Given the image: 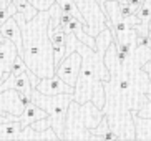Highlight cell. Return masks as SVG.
<instances>
[{
	"mask_svg": "<svg viewBox=\"0 0 151 141\" xmlns=\"http://www.w3.org/2000/svg\"><path fill=\"white\" fill-rule=\"evenodd\" d=\"M103 60L110 71V80L103 81V115L120 140H136L133 113L151 118V80L143 70V65L151 60V48L136 45L133 53L124 57L118 52L115 42H111Z\"/></svg>",
	"mask_w": 151,
	"mask_h": 141,
	"instance_id": "1",
	"label": "cell"
},
{
	"mask_svg": "<svg viewBox=\"0 0 151 141\" xmlns=\"http://www.w3.org/2000/svg\"><path fill=\"white\" fill-rule=\"evenodd\" d=\"M113 42V33L110 28H105L95 37V48H90L86 43L76 38L75 50L81 57V66L73 86V100L78 103L93 101L98 108L105 105V88L103 81L110 80V71L105 65V52Z\"/></svg>",
	"mask_w": 151,
	"mask_h": 141,
	"instance_id": "2",
	"label": "cell"
},
{
	"mask_svg": "<svg viewBox=\"0 0 151 141\" xmlns=\"http://www.w3.org/2000/svg\"><path fill=\"white\" fill-rule=\"evenodd\" d=\"M14 18L22 30V58L25 65L38 78L55 75L53 47L48 37V10L38 12L32 20H25L22 13L15 12Z\"/></svg>",
	"mask_w": 151,
	"mask_h": 141,
	"instance_id": "3",
	"label": "cell"
},
{
	"mask_svg": "<svg viewBox=\"0 0 151 141\" xmlns=\"http://www.w3.org/2000/svg\"><path fill=\"white\" fill-rule=\"evenodd\" d=\"M101 108H98L93 101L78 103L75 100L70 101L67 116H65V133L63 140H90L98 141L91 135V129L96 128L103 118Z\"/></svg>",
	"mask_w": 151,
	"mask_h": 141,
	"instance_id": "4",
	"label": "cell"
},
{
	"mask_svg": "<svg viewBox=\"0 0 151 141\" xmlns=\"http://www.w3.org/2000/svg\"><path fill=\"white\" fill-rule=\"evenodd\" d=\"M73 100L71 93H60V95H43L37 88L32 90V101L38 105L42 110L47 111V118L50 126L57 133L58 140H63L65 133V116H67L70 101Z\"/></svg>",
	"mask_w": 151,
	"mask_h": 141,
	"instance_id": "5",
	"label": "cell"
},
{
	"mask_svg": "<svg viewBox=\"0 0 151 141\" xmlns=\"http://www.w3.org/2000/svg\"><path fill=\"white\" fill-rule=\"evenodd\" d=\"M76 9L80 10L81 17L85 18V30L91 37H96L101 30L106 28L108 18L105 10L98 0H73Z\"/></svg>",
	"mask_w": 151,
	"mask_h": 141,
	"instance_id": "6",
	"label": "cell"
},
{
	"mask_svg": "<svg viewBox=\"0 0 151 141\" xmlns=\"http://www.w3.org/2000/svg\"><path fill=\"white\" fill-rule=\"evenodd\" d=\"M80 66H81V57H80V53L75 50V52L68 53L60 63L55 65V75L58 78H62L70 86H75Z\"/></svg>",
	"mask_w": 151,
	"mask_h": 141,
	"instance_id": "7",
	"label": "cell"
},
{
	"mask_svg": "<svg viewBox=\"0 0 151 141\" xmlns=\"http://www.w3.org/2000/svg\"><path fill=\"white\" fill-rule=\"evenodd\" d=\"M23 105L20 93L14 88H7L4 91H0V113H7V115H14V116H20L22 115Z\"/></svg>",
	"mask_w": 151,
	"mask_h": 141,
	"instance_id": "8",
	"label": "cell"
},
{
	"mask_svg": "<svg viewBox=\"0 0 151 141\" xmlns=\"http://www.w3.org/2000/svg\"><path fill=\"white\" fill-rule=\"evenodd\" d=\"M18 50L10 40L4 38L0 42V83L10 75V66L17 58Z\"/></svg>",
	"mask_w": 151,
	"mask_h": 141,
	"instance_id": "9",
	"label": "cell"
},
{
	"mask_svg": "<svg viewBox=\"0 0 151 141\" xmlns=\"http://www.w3.org/2000/svg\"><path fill=\"white\" fill-rule=\"evenodd\" d=\"M35 88L40 93H43V95H60V93H71V95H73V86L65 83V81H63L62 78H58L57 75L40 78V81L37 83Z\"/></svg>",
	"mask_w": 151,
	"mask_h": 141,
	"instance_id": "10",
	"label": "cell"
},
{
	"mask_svg": "<svg viewBox=\"0 0 151 141\" xmlns=\"http://www.w3.org/2000/svg\"><path fill=\"white\" fill-rule=\"evenodd\" d=\"M0 33L4 35V38L10 40L17 47L18 55L22 57V30H20V25L14 17H9L4 23H0Z\"/></svg>",
	"mask_w": 151,
	"mask_h": 141,
	"instance_id": "11",
	"label": "cell"
},
{
	"mask_svg": "<svg viewBox=\"0 0 151 141\" xmlns=\"http://www.w3.org/2000/svg\"><path fill=\"white\" fill-rule=\"evenodd\" d=\"M63 28H65V32H68V33H73L76 38L80 40V42H83V43L88 45L90 48H95V37L88 35L86 30H85L83 23H81L80 20H76L75 17H71Z\"/></svg>",
	"mask_w": 151,
	"mask_h": 141,
	"instance_id": "12",
	"label": "cell"
},
{
	"mask_svg": "<svg viewBox=\"0 0 151 141\" xmlns=\"http://www.w3.org/2000/svg\"><path fill=\"white\" fill-rule=\"evenodd\" d=\"M28 140H35V141H42V140H58L57 133L53 131V128H47V129H42V131H37L27 124L23 126L20 135H18V140L17 141H28Z\"/></svg>",
	"mask_w": 151,
	"mask_h": 141,
	"instance_id": "13",
	"label": "cell"
},
{
	"mask_svg": "<svg viewBox=\"0 0 151 141\" xmlns=\"http://www.w3.org/2000/svg\"><path fill=\"white\" fill-rule=\"evenodd\" d=\"M47 115V111L42 110L38 105H35L33 101H30L28 105H25V108H23L22 115L18 116V121L22 123V126H27V124L33 123V121H37V119L40 118H45Z\"/></svg>",
	"mask_w": 151,
	"mask_h": 141,
	"instance_id": "14",
	"label": "cell"
},
{
	"mask_svg": "<svg viewBox=\"0 0 151 141\" xmlns=\"http://www.w3.org/2000/svg\"><path fill=\"white\" fill-rule=\"evenodd\" d=\"M91 135H93V136H96L98 141H118V140H120L118 133L111 129V126H110V123H108L106 116H103L101 121L98 123L96 128L91 129Z\"/></svg>",
	"mask_w": 151,
	"mask_h": 141,
	"instance_id": "15",
	"label": "cell"
},
{
	"mask_svg": "<svg viewBox=\"0 0 151 141\" xmlns=\"http://www.w3.org/2000/svg\"><path fill=\"white\" fill-rule=\"evenodd\" d=\"M133 123L136 140H151V118H141L133 113Z\"/></svg>",
	"mask_w": 151,
	"mask_h": 141,
	"instance_id": "16",
	"label": "cell"
},
{
	"mask_svg": "<svg viewBox=\"0 0 151 141\" xmlns=\"http://www.w3.org/2000/svg\"><path fill=\"white\" fill-rule=\"evenodd\" d=\"M20 121H4L0 123V140H18V135L22 131Z\"/></svg>",
	"mask_w": 151,
	"mask_h": 141,
	"instance_id": "17",
	"label": "cell"
},
{
	"mask_svg": "<svg viewBox=\"0 0 151 141\" xmlns=\"http://www.w3.org/2000/svg\"><path fill=\"white\" fill-rule=\"evenodd\" d=\"M10 2L15 5L17 12L23 15V18H25V20H32V18L38 13V10H37L35 7L28 2V0H10Z\"/></svg>",
	"mask_w": 151,
	"mask_h": 141,
	"instance_id": "18",
	"label": "cell"
},
{
	"mask_svg": "<svg viewBox=\"0 0 151 141\" xmlns=\"http://www.w3.org/2000/svg\"><path fill=\"white\" fill-rule=\"evenodd\" d=\"M136 17L141 23H150L151 22V4L148 0H143V4L138 7Z\"/></svg>",
	"mask_w": 151,
	"mask_h": 141,
	"instance_id": "19",
	"label": "cell"
},
{
	"mask_svg": "<svg viewBox=\"0 0 151 141\" xmlns=\"http://www.w3.org/2000/svg\"><path fill=\"white\" fill-rule=\"evenodd\" d=\"M28 2H30L38 12H47V10H48L57 0H28Z\"/></svg>",
	"mask_w": 151,
	"mask_h": 141,
	"instance_id": "20",
	"label": "cell"
},
{
	"mask_svg": "<svg viewBox=\"0 0 151 141\" xmlns=\"http://www.w3.org/2000/svg\"><path fill=\"white\" fill-rule=\"evenodd\" d=\"M28 66L25 65V62H23V58L20 57V55H17V58L14 60V63H12V66H10V73H18V71H23L27 70Z\"/></svg>",
	"mask_w": 151,
	"mask_h": 141,
	"instance_id": "21",
	"label": "cell"
},
{
	"mask_svg": "<svg viewBox=\"0 0 151 141\" xmlns=\"http://www.w3.org/2000/svg\"><path fill=\"white\" fill-rule=\"evenodd\" d=\"M150 35H151V33H150ZM143 70L146 71L148 76H150V80H151V60H148V62L145 63V65H143Z\"/></svg>",
	"mask_w": 151,
	"mask_h": 141,
	"instance_id": "22",
	"label": "cell"
},
{
	"mask_svg": "<svg viewBox=\"0 0 151 141\" xmlns=\"http://www.w3.org/2000/svg\"><path fill=\"white\" fill-rule=\"evenodd\" d=\"M148 30H150V33H151V22L148 23Z\"/></svg>",
	"mask_w": 151,
	"mask_h": 141,
	"instance_id": "23",
	"label": "cell"
},
{
	"mask_svg": "<svg viewBox=\"0 0 151 141\" xmlns=\"http://www.w3.org/2000/svg\"><path fill=\"white\" fill-rule=\"evenodd\" d=\"M2 40H4V35H2V33H0V42H2Z\"/></svg>",
	"mask_w": 151,
	"mask_h": 141,
	"instance_id": "24",
	"label": "cell"
}]
</instances>
